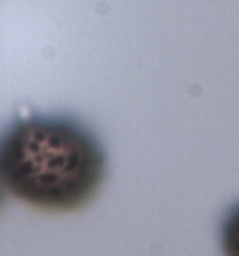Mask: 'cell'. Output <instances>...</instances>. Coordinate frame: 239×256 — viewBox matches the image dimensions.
<instances>
[{"label": "cell", "instance_id": "6da1fadb", "mask_svg": "<svg viewBox=\"0 0 239 256\" xmlns=\"http://www.w3.org/2000/svg\"><path fill=\"white\" fill-rule=\"evenodd\" d=\"M107 156L97 136L67 116H28L0 141V175L18 200L48 212L92 201L106 178Z\"/></svg>", "mask_w": 239, "mask_h": 256}, {"label": "cell", "instance_id": "7a4b0ae2", "mask_svg": "<svg viewBox=\"0 0 239 256\" xmlns=\"http://www.w3.org/2000/svg\"><path fill=\"white\" fill-rule=\"evenodd\" d=\"M221 245L224 256H239V204L234 205L222 220Z\"/></svg>", "mask_w": 239, "mask_h": 256}, {"label": "cell", "instance_id": "3957f363", "mask_svg": "<svg viewBox=\"0 0 239 256\" xmlns=\"http://www.w3.org/2000/svg\"><path fill=\"white\" fill-rule=\"evenodd\" d=\"M3 200H4V184H3L2 175H0V206L3 204Z\"/></svg>", "mask_w": 239, "mask_h": 256}]
</instances>
